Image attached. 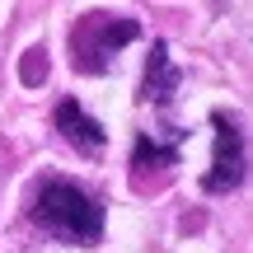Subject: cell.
<instances>
[{"label": "cell", "mask_w": 253, "mask_h": 253, "mask_svg": "<svg viewBox=\"0 0 253 253\" xmlns=\"http://www.w3.org/2000/svg\"><path fill=\"white\" fill-rule=\"evenodd\" d=\"M28 220L38 230H47L61 244H94L103 235V207L94 192H84L80 183L47 178L28 202Z\"/></svg>", "instance_id": "6da1fadb"}, {"label": "cell", "mask_w": 253, "mask_h": 253, "mask_svg": "<svg viewBox=\"0 0 253 253\" xmlns=\"http://www.w3.org/2000/svg\"><path fill=\"white\" fill-rule=\"evenodd\" d=\"M136 33H141V28H136V19H122V14H84L80 24L71 28L75 71H80V75L108 71V61L118 56V47H126Z\"/></svg>", "instance_id": "7a4b0ae2"}, {"label": "cell", "mask_w": 253, "mask_h": 253, "mask_svg": "<svg viewBox=\"0 0 253 253\" xmlns=\"http://www.w3.org/2000/svg\"><path fill=\"white\" fill-rule=\"evenodd\" d=\"M216 126V155H211V169L202 173V188L207 192H235L244 183V136L225 113H211Z\"/></svg>", "instance_id": "3957f363"}, {"label": "cell", "mask_w": 253, "mask_h": 253, "mask_svg": "<svg viewBox=\"0 0 253 253\" xmlns=\"http://www.w3.org/2000/svg\"><path fill=\"white\" fill-rule=\"evenodd\" d=\"M56 131H61V136H66V145H75L80 155H103V145H108L103 126L94 122L75 99H66L61 108H56Z\"/></svg>", "instance_id": "277c9868"}, {"label": "cell", "mask_w": 253, "mask_h": 253, "mask_svg": "<svg viewBox=\"0 0 253 253\" xmlns=\"http://www.w3.org/2000/svg\"><path fill=\"white\" fill-rule=\"evenodd\" d=\"M178 145H183V131L178 126H164V131H141L136 136V155H131V169H173V160H178Z\"/></svg>", "instance_id": "5b68a950"}, {"label": "cell", "mask_w": 253, "mask_h": 253, "mask_svg": "<svg viewBox=\"0 0 253 253\" xmlns=\"http://www.w3.org/2000/svg\"><path fill=\"white\" fill-rule=\"evenodd\" d=\"M173 89H178V66L169 61V47L155 42L150 61H145V80H141V99L145 103H169Z\"/></svg>", "instance_id": "8992f818"}, {"label": "cell", "mask_w": 253, "mask_h": 253, "mask_svg": "<svg viewBox=\"0 0 253 253\" xmlns=\"http://www.w3.org/2000/svg\"><path fill=\"white\" fill-rule=\"evenodd\" d=\"M38 56H47V52H38V47H33V52H28V61H24V80H28V84H38V80L47 75V66H38Z\"/></svg>", "instance_id": "52a82bcc"}]
</instances>
